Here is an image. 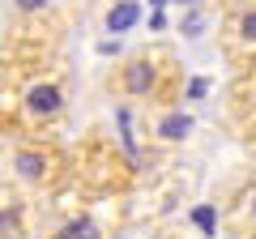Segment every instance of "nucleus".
<instances>
[{
	"instance_id": "20e7f679",
	"label": "nucleus",
	"mask_w": 256,
	"mask_h": 239,
	"mask_svg": "<svg viewBox=\"0 0 256 239\" xmlns=\"http://www.w3.org/2000/svg\"><path fill=\"white\" fill-rule=\"evenodd\" d=\"M222 52L226 60L244 73L256 64V0H235L222 18Z\"/></svg>"
},
{
	"instance_id": "6e6552de",
	"label": "nucleus",
	"mask_w": 256,
	"mask_h": 239,
	"mask_svg": "<svg viewBox=\"0 0 256 239\" xmlns=\"http://www.w3.org/2000/svg\"><path fill=\"white\" fill-rule=\"evenodd\" d=\"M137 18H141V4L137 0H116L107 9V18H102V26L111 30V34H120V30H132L137 26Z\"/></svg>"
},
{
	"instance_id": "9b49d317",
	"label": "nucleus",
	"mask_w": 256,
	"mask_h": 239,
	"mask_svg": "<svg viewBox=\"0 0 256 239\" xmlns=\"http://www.w3.org/2000/svg\"><path fill=\"white\" fill-rule=\"evenodd\" d=\"M18 4V13H43L47 9V0H13Z\"/></svg>"
},
{
	"instance_id": "1a4fd4ad",
	"label": "nucleus",
	"mask_w": 256,
	"mask_h": 239,
	"mask_svg": "<svg viewBox=\"0 0 256 239\" xmlns=\"http://www.w3.org/2000/svg\"><path fill=\"white\" fill-rule=\"evenodd\" d=\"M248 102H256V64H248L235 82V111L248 107Z\"/></svg>"
},
{
	"instance_id": "0eeeda50",
	"label": "nucleus",
	"mask_w": 256,
	"mask_h": 239,
	"mask_svg": "<svg viewBox=\"0 0 256 239\" xmlns=\"http://www.w3.org/2000/svg\"><path fill=\"white\" fill-rule=\"evenodd\" d=\"M52 239H107L98 226V218L94 214H73V218H64L60 226L52 230Z\"/></svg>"
},
{
	"instance_id": "f8f14e48",
	"label": "nucleus",
	"mask_w": 256,
	"mask_h": 239,
	"mask_svg": "<svg viewBox=\"0 0 256 239\" xmlns=\"http://www.w3.org/2000/svg\"><path fill=\"white\" fill-rule=\"evenodd\" d=\"M154 239H180V235H154Z\"/></svg>"
},
{
	"instance_id": "f03ea898",
	"label": "nucleus",
	"mask_w": 256,
	"mask_h": 239,
	"mask_svg": "<svg viewBox=\"0 0 256 239\" xmlns=\"http://www.w3.org/2000/svg\"><path fill=\"white\" fill-rule=\"evenodd\" d=\"M68 111V86L52 68H34L18 82L13 94V132L18 137H47Z\"/></svg>"
},
{
	"instance_id": "39448f33",
	"label": "nucleus",
	"mask_w": 256,
	"mask_h": 239,
	"mask_svg": "<svg viewBox=\"0 0 256 239\" xmlns=\"http://www.w3.org/2000/svg\"><path fill=\"white\" fill-rule=\"evenodd\" d=\"M222 222L235 239H256V180H248L222 210Z\"/></svg>"
},
{
	"instance_id": "7ed1b4c3",
	"label": "nucleus",
	"mask_w": 256,
	"mask_h": 239,
	"mask_svg": "<svg viewBox=\"0 0 256 239\" xmlns=\"http://www.w3.org/2000/svg\"><path fill=\"white\" fill-rule=\"evenodd\" d=\"M9 175L26 192H56L68 180V158L47 137H18L13 158H9Z\"/></svg>"
},
{
	"instance_id": "9d476101",
	"label": "nucleus",
	"mask_w": 256,
	"mask_h": 239,
	"mask_svg": "<svg viewBox=\"0 0 256 239\" xmlns=\"http://www.w3.org/2000/svg\"><path fill=\"white\" fill-rule=\"evenodd\" d=\"M239 124H244V141H248V150L256 154V102L239 107Z\"/></svg>"
},
{
	"instance_id": "f257e3e1",
	"label": "nucleus",
	"mask_w": 256,
	"mask_h": 239,
	"mask_svg": "<svg viewBox=\"0 0 256 239\" xmlns=\"http://www.w3.org/2000/svg\"><path fill=\"white\" fill-rule=\"evenodd\" d=\"M107 94L146 107H175L184 94V68L166 47H141L107 73Z\"/></svg>"
},
{
	"instance_id": "423d86ee",
	"label": "nucleus",
	"mask_w": 256,
	"mask_h": 239,
	"mask_svg": "<svg viewBox=\"0 0 256 239\" xmlns=\"http://www.w3.org/2000/svg\"><path fill=\"white\" fill-rule=\"evenodd\" d=\"M154 124H150V137L158 141V146H175V141H184L192 132V116H184L180 107H154Z\"/></svg>"
}]
</instances>
